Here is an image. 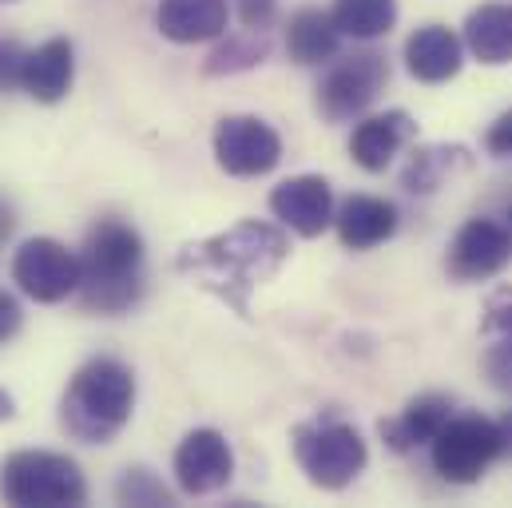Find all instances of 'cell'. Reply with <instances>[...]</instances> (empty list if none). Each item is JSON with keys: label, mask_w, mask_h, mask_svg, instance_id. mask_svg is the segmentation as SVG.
Segmentation results:
<instances>
[{"label": "cell", "mask_w": 512, "mask_h": 508, "mask_svg": "<svg viewBox=\"0 0 512 508\" xmlns=\"http://www.w3.org/2000/svg\"><path fill=\"white\" fill-rule=\"evenodd\" d=\"M286 254H290V239L282 227L262 219H243L211 239L183 247L175 258V270L195 286L211 290L239 318H251V294L282 270Z\"/></svg>", "instance_id": "obj_1"}, {"label": "cell", "mask_w": 512, "mask_h": 508, "mask_svg": "<svg viewBox=\"0 0 512 508\" xmlns=\"http://www.w3.org/2000/svg\"><path fill=\"white\" fill-rule=\"evenodd\" d=\"M135 409V374L120 358H92L60 397V429L80 445H108Z\"/></svg>", "instance_id": "obj_2"}, {"label": "cell", "mask_w": 512, "mask_h": 508, "mask_svg": "<svg viewBox=\"0 0 512 508\" xmlns=\"http://www.w3.org/2000/svg\"><path fill=\"white\" fill-rule=\"evenodd\" d=\"M80 298L88 310L124 314L143 294V239L124 219H100L80 251Z\"/></svg>", "instance_id": "obj_3"}, {"label": "cell", "mask_w": 512, "mask_h": 508, "mask_svg": "<svg viewBox=\"0 0 512 508\" xmlns=\"http://www.w3.org/2000/svg\"><path fill=\"white\" fill-rule=\"evenodd\" d=\"M0 497L16 508H76L88 501V481L64 453L20 449L0 465Z\"/></svg>", "instance_id": "obj_4"}, {"label": "cell", "mask_w": 512, "mask_h": 508, "mask_svg": "<svg viewBox=\"0 0 512 508\" xmlns=\"http://www.w3.org/2000/svg\"><path fill=\"white\" fill-rule=\"evenodd\" d=\"M290 445H294V461L306 473V481L326 493L346 489L370 461L366 437L342 417H314V421L294 425Z\"/></svg>", "instance_id": "obj_5"}, {"label": "cell", "mask_w": 512, "mask_h": 508, "mask_svg": "<svg viewBox=\"0 0 512 508\" xmlns=\"http://www.w3.org/2000/svg\"><path fill=\"white\" fill-rule=\"evenodd\" d=\"M429 449H433V469L441 473V481L473 485L489 473L497 457H505V437L497 421L465 413V417H449L441 433L429 441Z\"/></svg>", "instance_id": "obj_6"}, {"label": "cell", "mask_w": 512, "mask_h": 508, "mask_svg": "<svg viewBox=\"0 0 512 508\" xmlns=\"http://www.w3.org/2000/svg\"><path fill=\"white\" fill-rule=\"evenodd\" d=\"M389 84V64L382 52H354L342 56L322 80H318V96L314 108L326 124H350L362 120L374 100L385 92Z\"/></svg>", "instance_id": "obj_7"}, {"label": "cell", "mask_w": 512, "mask_h": 508, "mask_svg": "<svg viewBox=\"0 0 512 508\" xmlns=\"http://www.w3.org/2000/svg\"><path fill=\"white\" fill-rule=\"evenodd\" d=\"M84 266L80 254L68 251L56 239H28L20 243V251L12 254V282L32 298V302H64L80 290Z\"/></svg>", "instance_id": "obj_8"}, {"label": "cell", "mask_w": 512, "mask_h": 508, "mask_svg": "<svg viewBox=\"0 0 512 508\" xmlns=\"http://www.w3.org/2000/svg\"><path fill=\"white\" fill-rule=\"evenodd\" d=\"M215 159L235 179L270 175L282 163V135L258 116H223L215 127Z\"/></svg>", "instance_id": "obj_9"}, {"label": "cell", "mask_w": 512, "mask_h": 508, "mask_svg": "<svg viewBox=\"0 0 512 508\" xmlns=\"http://www.w3.org/2000/svg\"><path fill=\"white\" fill-rule=\"evenodd\" d=\"M175 485L187 497H211L231 485L235 477V453L231 441L219 429H191L175 449Z\"/></svg>", "instance_id": "obj_10"}, {"label": "cell", "mask_w": 512, "mask_h": 508, "mask_svg": "<svg viewBox=\"0 0 512 508\" xmlns=\"http://www.w3.org/2000/svg\"><path fill=\"white\" fill-rule=\"evenodd\" d=\"M512 262V231L497 219H469L449 243V274L457 282H485L497 278Z\"/></svg>", "instance_id": "obj_11"}, {"label": "cell", "mask_w": 512, "mask_h": 508, "mask_svg": "<svg viewBox=\"0 0 512 508\" xmlns=\"http://www.w3.org/2000/svg\"><path fill=\"white\" fill-rule=\"evenodd\" d=\"M270 211L274 219L302 235V239H318L334 227V187L322 179V175H294V179H282L274 191H270Z\"/></svg>", "instance_id": "obj_12"}, {"label": "cell", "mask_w": 512, "mask_h": 508, "mask_svg": "<svg viewBox=\"0 0 512 508\" xmlns=\"http://www.w3.org/2000/svg\"><path fill=\"white\" fill-rule=\"evenodd\" d=\"M417 135V124L409 112L393 108V112H378V116H366L358 120L354 135H350V159L370 171V175H382L385 167L397 159V151L405 143H413Z\"/></svg>", "instance_id": "obj_13"}, {"label": "cell", "mask_w": 512, "mask_h": 508, "mask_svg": "<svg viewBox=\"0 0 512 508\" xmlns=\"http://www.w3.org/2000/svg\"><path fill=\"white\" fill-rule=\"evenodd\" d=\"M72 80H76V48H72V40L52 36L40 48L24 52L20 88L36 104H60L72 92Z\"/></svg>", "instance_id": "obj_14"}, {"label": "cell", "mask_w": 512, "mask_h": 508, "mask_svg": "<svg viewBox=\"0 0 512 508\" xmlns=\"http://www.w3.org/2000/svg\"><path fill=\"white\" fill-rule=\"evenodd\" d=\"M465 64V40L445 24H425L405 40V68L421 84H449Z\"/></svg>", "instance_id": "obj_15"}, {"label": "cell", "mask_w": 512, "mask_h": 508, "mask_svg": "<svg viewBox=\"0 0 512 508\" xmlns=\"http://www.w3.org/2000/svg\"><path fill=\"white\" fill-rule=\"evenodd\" d=\"M397 207L389 199H378V195H350L338 215H334V227H338V239L346 251H374L389 243L397 235Z\"/></svg>", "instance_id": "obj_16"}, {"label": "cell", "mask_w": 512, "mask_h": 508, "mask_svg": "<svg viewBox=\"0 0 512 508\" xmlns=\"http://www.w3.org/2000/svg\"><path fill=\"white\" fill-rule=\"evenodd\" d=\"M231 4L227 0H159L155 28L171 44H203L227 32Z\"/></svg>", "instance_id": "obj_17"}, {"label": "cell", "mask_w": 512, "mask_h": 508, "mask_svg": "<svg viewBox=\"0 0 512 508\" xmlns=\"http://www.w3.org/2000/svg\"><path fill=\"white\" fill-rule=\"evenodd\" d=\"M453 417V401L445 397V393H421V397H413L397 417H389L378 425V433H382V441L393 449V453H409V449H417V445H429L437 433H441V425Z\"/></svg>", "instance_id": "obj_18"}, {"label": "cell", "mask_w": 512, "mask_h": 508, "mask_svg": "<svg viewBox=\"0 0 512 508\" xmlns=\"http://www.w3.org/2000/svg\"><path fill=\"white\" fill-rule=\"evenodd\" d=\"M338 48H342V28L334 24L330 12L298 8L290 16V24H286V52H290L294 64H306V68L326 64V60L338 56Z\"/></svg>", "instance_id": "obj_19"}, {"label": "cell", "mask_w": 512, "mask_h": 508, "mask_svg": "<svg viewBox=\"0 0 512 508\" xmlns=\"http://www.w3.org/2000/svg\"><path fill=\"white\" fill-rule=\"evenodd\" d=\"M461 40L473 60L489 68L512 64V4H481L477 12H469Z\"/></svg>", "instance_id": "obj_20"}, {"label": "cell", "mask_w": 512, "mask_h": 508, "mask_svg": "<svg viewBox=\"0 0 512 508\" xmlns=\"http://www.w3.org/2000/svg\"><path fill=\"white\" fill-rule=\"evenodd\" d=\"M461 167H469V151L461 143H429V147H417L409 155V163L401 171V187L409 195H433Z\"/></svg>", "instance_id": "obj_21"}, {"label": "cell", "mask_w": 512, "mask_h": 508, "mask_svg": "<svg viewBox=\"0 0 512 508\" xmlns=\"http://www.w3.org/2000/svg\"><path fill=\"white\" fill-rule=\"evenodd\" d=\"M330 16L342 28V36L378 40L397 24V0H334Z\"/></svg>", "instance_id": "obj_22"}, {"label": "cell", "mask_w": 512, "mask_h": 508, "mask_svg": "<svg viewBox=\"0 0 512 508\" xmlns=\"http://www.w3.org/2000/svg\"><path fill=\"white\" fill-rule=\"evenodd\" d=\"M270 56V40H266V32H243V36H227L211 56H207V64H203V72L207 76H231V72H247V68H255Z\"/></svg>", "instance_id": "obj_23"}, {"label": "cell", "mask_w": 512, "mask_h": 508, "mask_svg": "<svg viewBox=\"0 0 512 508\" xmlns=\"http://www.w3.org/2000/svg\"><path fill=\"white\" fill-rule=\"evenodd\" d=\"M116 497H120V505H175V497L167 493V485L151 469H128L116 485Z\"/></svg>", "instance_id": "obj_24"}, {"label": "cell", "mask_w": 512, "mask_h": 508, "mask_svg": "<svg viewBox=\"0 0 512 508\" xmlns=\"http://www.w3.org/2000/svg\"><path fill=\"white\" fill-rule=\"evenodd\" d=\"M481 334H485L489 342H505V346H512V286H497V290L485 298Z\"/></svg>", "instance_id": "obj_25"}, {"label": "cell", "mask_w": 512, "mask_h": 508, "mask_svg": "<svg viewBox=\"0 0 512 508\" xmlns=\"http://www.w3.org/2000/svg\"><path fill=\"white\" fill-rule=\"evenodd\" d=\"M485 374H489V381H493V389H501L505 397H512V346H505V342H489Z\"/></svg>", "instance_id": "obj_26"}, {"label": "cell", "mask_w": 512, "mask_h": 508, "mask_svg": "<svg viewBox=\"0 0 512 508\" xmlns=\"http://www.w3.org/2000/svg\"><path fill=\"white\" fill-rule=\"evenodd\" d=\"M235 12L243 20V28L251 32H266L278 16V0H235Z\"/></svg>", "instance_id": "obj_27"}, {"label": "cell", "mask_w": 512, "mask_h": 508, "mask_svg": "<svg viewBox=\"0 0 512 508\" xmlns=\"http://www.w3.org/2000/svg\"><path fill=\"white\" fill-rule=\"evenodd\" d=\"M485 151L493 155V159H512V108L509 112H501L493 127L485 131Z\"/></svg>", "instance_id": "obj_28"}, {"label": "cell", "mask_w": 512, "mask_h": 508, "mask_svg": "<svg viewBox=\"0 0 512 508\" xmlns=\"http://www.w3.org/2000/svg\"><path fill=\"white\" fill-rule=\"evenodd\" d=\"M20 322H24L20 302H16L12 294H4V290H0V346H4V342H12V338L20 334Z\"/></svg>", "instance_id": "obj_29"}, {"label": "cell", "mask_w": 512, "mask_h": 508, "mask_svg": "<svg viewBox=\"0 0 512 508\" xmlns=\"http://www.w3.org/2000/svg\"><path fill=\"white\" fill-rule=\"evenodd\" d=\"M20 68H24V52L4 40V44H0V88L20 84Z\"/></svg>", "instance_id": "obj_30"}, {"label": "cell", "mask_w": 512, "mask_h": 508, "mask_svg": "<svg viewBox=\"0 0 512 508\" xmlns=\"http://www.w3.org/2000/svg\"><path fill=\"white\" fill-rule=\"evenodd\" d=\"M16 417V397L8 389H0V421H12Z\"/></svg>", "instance_id": "obj_31"}, {"label": "cell", "mask_w": 512, "mask_h": 508, "mask_svg": "<svg viewBox=\"0 0 512 508\" xmlns=\"http://www.w3.org/2000/svg\"><path fill=\"white\" fill-rule=\"evenodd\" d=\"M12 223H16V219H12V207H8L4 199H0V243H4L8 235H12Z\"/></svg>", "instance_id": "obj_32"}, {"label": "cell", "mask_w": 512, "mask_h": 508, "mask_svg": "<svg viewBox=\"0 0 512 508\" xmlns=\"http://www.w3.org/2000/svg\"><path fill=\"white\" fill-rule=\"evenodd\" d=\"M497 425H501V437H505V453H512V409H505L497 417Z\"/></svg>", "instance_id": "obj_33"}, {"label": "cell", "mask_w": 512, "mask_h": 508, "mask_svg": "<svg viewBox=\"0 0 512 508\" xmlns=\"http://www.w3.org/2000/svg\"><path fill=\"white\" fill-rule=\"evenodd\" d=\"M509 231H512V211H509Z\"/></svg>", "instance_id": "obj_34"}]
</instances>
